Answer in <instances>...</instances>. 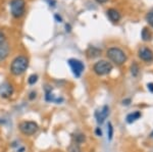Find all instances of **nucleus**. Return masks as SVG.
Returning <instances> with one entry per match:
<instances>
[{
  "label": "nucleus",
  "mask_w": 153,
  "mask_h": 152,
  "mask_svg": "<svg viewBox=\"0 0 153 152\" xmlns=\"http://www.w3.org/2000/svg\"><path fill=\"white\" fill-rule=\"evenodd\" d=\"M29 67V60L26 56L19 55L16 56L11 62L10 72L13 76H21L26 72Z\"/></svg>",
  "instance_id": "1"
},
{
  "label": "nucleus",
  "mask_w": 153,
  "mask_h": 152,
  "mask_svg": "<svg viewBox=\"0 0 153 152\" xmlns=\"http://www.w3.org/2000/svg\"><path fill=\"white\" fill-rule=\"evenodd\" d=\"M106 55L109 58L112 62H114L117 65H122L123 63H125V61L127 60V55L124 51L120 48L117 47H111L107 50Z\"/></svg>",
  "instance_id": "2"
},
{
  "label": "nucleus",
  "mask_w": 153,
  "mask_h": 152,
  "mask_svg": "<svg viewBox=\"0 0 153 152\" xmlns=\"http://www.w3.org/2000/svg\"><path fill=\"white\" fill-rule=\"evenodd\" d=\"M26 11V1L25 0H11L10 12L14 18H21Z\"/></svg>",
  "instance_id": "3"
},
{
  "label": "nucleus",
  "mask_w": 153,
  "mask_h": 152,
  "mask_svg": "<svg viewBox=\"0 0 153 152\" xmlns=\"http://www.w3.org/2000/svg\"><path fill=\"white\" fill-rule=\"evenodd\" d=\"M93 70L96 75L98 76H105L108 75L112 70V65L106 60H100L94 65L93 67Z\"/></svg>",
  "instance_id": "4"
},
{
  "label": "nucleus",
  "mask_w": 153,
  "mask_h": 152,
  "mask_svg": "<svg viewBox=\"0 0 153 152\" xmlns=\"http://www.w3.org/2000/svg\"><path fill=\"white\" fill-rule=\"evenodd\" d=\"M39 127L38 124L35 122L28 121V122H23L19 124V131L22 132L26 136H32L38 131Z\"/></svg>",
  "instance_id": "5"
},
{
  "label": "nucleus",
  "mask_w": 153,
  "mask_h": 152,
  "mask_svg": "<svg viewBox=\"0 0 153 152\" xmlns=\"http://www.w3.org/2000/svg\"><path fill=\"white\" fill-rule=\"evenodd\" d=\"M68 65H70L71 68V70H73L74 75H75L76 78L80 77V76L82 75V73L84 72V68H85L84 63L81 60L76 59V58H71V59H68Z\"/></svg>",
  "instance_id": "6"
},
{
  "label": "nucleus",
  "mask_w": 153,
  "mask_h": 152,
  "mask_svg": "<svg viewBox=\"0 0 153 152\" xmlns=\"http://www.w3.org/2000/svg\"><path fill=\"white\" fill-rule=\"evenodd\" d=\"M108 114H109V108L107 105H104L100 110H97L95 113V117L97 119V122L99 125H102L106 119H107Z\"/></svg>",
  "instance_id": "7"
},
{
  "label": "nucleus",
  "mask_w": 153,
  "mask_h": 152,
  "mask_svg": "<svg viewBox=\"0 0 153 152\" xmlns=\"http://www.w3.org/2000/svg\"><path fill=\"white\" fill-rule=\"evenodd\" d=\"M13 93V88L9 83H3L0 85V96L2 98H8L10 97Z\"/></svg>",
  "instance_id": "8"
},
{
  "label": "nucleus",
  "mask_w": 153,
  "mask_h": 152,
  "mask_svg": "<svg viewBox=\"0 0 153 152\" xmlns=\"http://www.w3.org/2000/svg\"><path fill=\"white\" fill-rule=\"evenodd\" d=\"M9 51H10V46H9V43L7 41H2L0 43V62L3 61L5 58L8 56Z\"/></svg>",
  "instance_id": "9"
},
{
  "label": "nucleus",
  "mask_w": 153,
  "mask_h": 152,
  "mask_svg": "<svg viewBox=\"0 0 153 152\" xmlns=\"http://www.w3.org/2000/svg\"><path fill=\"white\" fill-rule=\"evenodd\" d=\"M139 57L142 60L146 61V62H150V61L153 60V52L149 48H141L139 50Z\"/></svg>",
  "instance_id": "10"
},
{
  "label": "nucleus",
  "mask_w": 153,
  "mask_h": 152,
  "mask_svg": "<svg viewBox=\"0 0 153 152\" xmlns=\"http://www.w3.org/2000/svg\"><path fill=\"white\" fill-rule=\"evenodd\" d=\"M107 16L109 18L110 21L113 22V23H117L120 19V13L117 9H113V8H110L107 10Z\"/></svg>",
  "instance_id": "11"
},
{
  "label": "nucleus",
  "mask_w": 153,
  "mask_h": 152,
  "mask_svg": "<svg viewBox=\"0 0 153 152\" xmlns=\"http://www.w3.org/2000/svg\"><path fill=\"white\" fill-rule=\"evenodd\" d=\"M141 117V112L140 111H134L132 113L127 116V122L128 124H132V122H136L137 119H139Z\"/></svg>",
  "instance_id": "12"
},
{
  "label": "nucleus",
  "mask_w": 153,
  "mask_h": 152,
  "mask_svg": "<svg viewBox=\"0 0 153 152\" xmlns=\"http://www.w3.org/2000/svg\"><path fill=\"white\" fill-rule=\"evenodd\" d=\"M107 134H108V140H111L113 137V127L111 122H108L107 125Z\"/></svg>",
  "instance_id": "13"
},
{
  "label": "nucleus",
  "mask_w": 153,
  "mask_h": 152,
  "mask_svg": "<svg viewBox=\"0 0 153 152\" xmlns=\"http://www.w3.org/2000/svg\"><path fill=\"white\" fill-rule=\"evenodd\" d=\"M141 36H142V38H143V40H144V41L150 40V33H149V31H148L146 28L143 29Z\"/></svg>",
  "instance_id": "14"
},
{
  "label": "nucleus",
  "mask_w": 153,
  "mask_h": 152,
  "mask_svg": "<svg viewBox=\"0 0 153 152\" xmlns=\"http://www.w3.org/2000/svg\"><path fill=\"white\" fill-rule=\"evenodd\" d=\"M75 141H76V144H80V143H82V142L85 141V136H84L83 134H78V135H76L75 137Z\"/></svg>",
  "instance_id": "15"
},
{
  "label": "nucleus",
  "mask_w": 153,
  "mask_h": 152,
  "mask_svg": "<svg viewBox=\"0 0 153 152\" xmlns=\"http://www.w3.org/2000/svg\"><path fill=\"white\" fill-rule=\"evenodd\" d=\"M68 152H82V150L80 149V147H79L78 144H73V145L70 146V148H68Z\"/></svg>",
  "instance_id": "16"
},
{
  "label": "nucleus",
  "mask_w": 153,
  "mask_h": 152,
  "mask_svg": "<svg viewBox=\"0 0 153 152\" xmlns=\"http://www.w3.org/2000/svg\"><path fill=\"white\" fill-rule=\"evenodd\" d=\"M37 81H38V76H37V75H31L29 77V79H28V83L30 85H34L35 83H37Z\"/></svg>",
  "instance_id": "17"
},
{
  "label": "nucleus",
  "mask_w": 153,
  "mask_h": 152,
  "mask_svg": "<svg viewBox=\"0 0 153 152\" xmlns=\"http://www.w3.org/2000/svg\"><path fill=\"white\" fill-rule=\"evenodd\" d=\"M147 23L150 24L151 27H153V11H150L146 16Z\"/></svg>",
  "instance_id": "18"
},
{
  "label": "nucleus",
  "mask_w": 153,
  "mask_h": 152,
  "mask_svg": "<svg viewBox=\"0 0 153 152\" xmlns=\"http://www.w3.org/2000/svg\"><path fill=\"white\" fill-rule=\"evenodd\" d=\"M131 70H132V75L136 77V76L138 75V73H139V67H138V65L134 63V65H132V67H131Z\"/></svg>",
  "instance_id": "19"
},
{
  "label": "nucleus",
  "mask_w": 153,
  "mask_h": 152,
  "mask_svg": "<svg viewBox=\"0 0 153 152\" xmlns=\"http://www.w3.org/2000/svg\"><path fill=\"white\" fill-rule=\"evenodd\" d=\"M4 40H5V35H4L3 32L0 30V43H1L2 41H4Z\"/></svg>",
  "instance_id": "20"
},
{
  "label": "nucleus",
  "mask_w": 153,
  "mask_h": 152,
  "mask_svg": "<svg viewBox=\"0 0 153 152\" xmlns=\"http://www.w3.org/2000/svg\"><path fill=\"white\" fill-rule=\"evenodd\" d=\"M147 87L150 92H153V83H149V84L147 85Z\"/></svg>",
  "instance_id": "21"
},
{
  "label": "nucleus",
  "mask_w": 153,
  "mask_h": 152,
  "mask_svg": "<svg viewBox=\"0 0 153 152\" xmlns=\"http://www.w3.org/2000/svg\"><path fill=\"white\" fill-rule=\"evenodd\" d=\"M95 133H96V135H97V136H102V132H101L100 128H97V129H96Z\"/></svg>",
  "instance_id": "22"
},
{
  "label": "nucleus",
  "mask_w": 153,
  "mask_h": 152,
  "mask_svg": "<svg viewBox=\"0 0 153 152\" xmlns=\"http://www.w3.org/2000/svg\"><path fill=\"white\" fill-rule=\"evenodd\" d=\"M29 98L30 99H34V98H36V92H32L31 94H30Z\"/></svg>",
  "instance_id": "23"
},
{
  "label": "nucleus",
  "mask_w": 153,
  "mask_h": 152,
  "mask_svg": "<svg viewBox=\"0 0 153 152\" xmlns=\"http://www.w3.org/2000/svg\"><path fill=\"white\" fill-rule=\"evenodd\" d=\"M130 102H131V99H126V100L123 101V104H124V105H129Z\"/></svg>",
  "instance_id": "24"
},
{
  "label": "nucleus",
  "mask_w": 153,
  "mask_h": 152,
  "mask_svg": "<svg viewBox=\"0 0 153 152\" xmlns=\"http://www.w3.org/2000/svg\"><path fill=\"white\" fill-rule=\"evenodd\" d=\"M96 1H97L98 3H105V2H107L108 0H96Z\"/></svg>",
  "instance_id": "25"
},
{
  "label": "nucleus",
  "mask_w": 153,
  "mask_h": 152,
  "mask_svg": "<svg viewBox=\"0 0 153 152\" xmlns=\"http://www.w3.org/2000/svg\"><path fill=\"white\" fill-rule=\"evenodd\" d=\"M150 137H151V138H153V132H152L151 134H150Z\"/></svg>",
  "instance_id": "26"
}]
</instances>
